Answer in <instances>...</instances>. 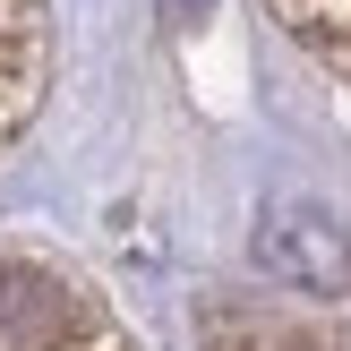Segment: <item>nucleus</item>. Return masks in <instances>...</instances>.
<instances>
[{"mask_svg": "<svg viewBox=\"0 0 351 351\" xmlns=\"http://www.w3.org/2000/svg\"><path fill=\"white\" fill-rule=\"evenodd\" d=\"M0 351H137L95 283L34 249H0Z\"/></svg>", "mask_w": 351, "mask_h": 351, "instance_id": "f257e3e1", "label": "nucleus"}, {"mask_svg": "<svg viewBox=\"0 0 351 351\" xmlns=\"http://www.w3.org/2000/svg\"><path fill=\"white\" fill-rule=\"evenodd\" d=\"M274 17L291 26V43H300L308 60H326L351 86V0H274Z\"/></svg>", "mask_w": 351, "mask_h": 351, "instance_id": "f03ea898", "label": "nucleus"}]
</instances>
